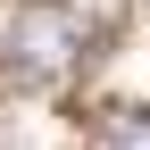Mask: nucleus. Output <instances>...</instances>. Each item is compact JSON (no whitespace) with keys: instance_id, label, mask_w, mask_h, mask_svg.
<instances>
[{"instance_id":"nucleus-1","label":"nucleus","mask_w":150,"mask_h":150,"mask_svg":"<svg viewBox=\"0 0 150 150\" xmlns=\"http://www.w3.org/2000/svg\"><path fill=\"white\" fill-rule=\"evenodd\" d=\"M75 50H83V25H75L59 0L17 8V25H8V75H17V83H50V75H67Z\"/></svg>"},{"instance_id":"nucleus-2","label":"nucleus","mask_w":150,"mask_h":150,"mask_svg":"<svg viewBox=\"0 0 150 150\" xmlns=\"http://www.w3.org/2000/svg\"><path fill=\"white\" fill-rule=\"evenodd\" d=\"M92 150H150V108H117V117L92 134Z\"/></svg>"}]
</instances>
